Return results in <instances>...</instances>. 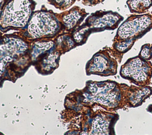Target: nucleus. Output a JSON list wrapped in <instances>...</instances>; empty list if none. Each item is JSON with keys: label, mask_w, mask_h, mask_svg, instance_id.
<instances>
[{"label": "nucleus", "mask_w": 152, "mask_h": 135, "mask_svg": "<svg viewBox=\"0 0 152 135\" xmlns=\"http://www.w3.org/2000/svg\"><path fill=\"white\" fill-rule=\"evenodd\" d=\"M152 29V12L133 14L128 17L118 27L113 40H135Z\"/></svg>", "instance_id": "f257e3e1"}, {"label": "nucleus", "mask_w": 152, "mask_h": 135, "mask_svg": "<svg viewBox=\"0 0 152 135\" xmlns=\"http://www.w3.org/2000/svg\"><path fill=\"white\" fill-rule=\"evenodd\" d=\"M121 76L138 86L148 84L152 76L151 62L141 58L139 56L128 59L121 67Z\"/></svg>", "instance_id": "f03ea898"}, {"label": "nucleus", "mask_w": 152, "mask_h": 135, "mask_svg": "<svg viewBox=\"0 0 152 135\" xmlns=\"http://www.w3.org/2000/svg\"><path fill=\"white\" fill-rule=\"evenodd\" d=\"M90 86L91 99L112 109H118L122 99L119 84L113 81L95 83Z\"/></svg>", "instance_id": "7ed1b4c3"}, {"label": "nucleus", "mask_w": 152, "mask_h": 135, "mask_svg": "<svg viewBox=\"0 0 152 135\" xmlns=\"http://www.w3.org/2000/svg\"><path fill=\"white\" fill-rule=\"evenodd\" d=\"M124 20V17L112 11H99L93 14L87 20L86 33L114 30Z\"/></svg>", "instance_id": "20e7f679"}, {"label": "nucleus", "mask_w": 152, "mask_h": 135, "mask_svg": "<svg viewBox=\"0 0 152 135\" xmlns=\"http://www.w3.org/2000/svg\"><path fill=\"white\" fill-rule=\"evenodd\" d=\"M28 0H12L7 6L3 15L7 24L14 26H23L27 21L30 12Z\"/></svg>", "instance_id": "39448f33"}, {"label": "nucleus", "mask_w": 152, "mask_h": 135, "mask_svg": "<svg viewBox=\"0 0 152 135\" xmlns=\"http://www.w3.org/2000/svg\"><path fill=\"white\" fill-rule=\"evenodd\" d=\"M58 29L56 20L50 14L45 12L35 14L28 26V33L33 37L53 34Z\"/></svg>", "instance_id": "423d86ee"}, {"label": "nucleus", "mask_w": 152, "mask_h": 135, "mask_svg": "<svg viewBox=\"0 0 152 135\" xmlns=\"http://www.w3.org/2000/svg\"><path fill=\"white\" fill-rule=\"evenodd\" d=\"M107 51L99 52L94 55L88 66L90 74L103 76L115 75L117 73L118 64Z\"/></svg>", "instance_id": "0eeeda50"}, {"label": "nucleus", "mask_w": 152, "mask_h": 135, "mask_svg": "<svg viewBox=\"0 0 152 135\" xmlns=\"http://www.w3.org/2000/svg\"><path fill=\"white\" fill-rule=\"evenodd\" d=\"M115 115L107 114L106 115H99L97 117L92 125L91 134H115L113 128L115 120Z\"/></svg>", "instance_id": "6e6552de"}, {"label": "nucleus", "mask_w": 152, "mask_h": 135, "mask_svg": "<svg viewBox=\"0 0 152 135\" xmlns=\"http://www.w3.org/2000/svg\"><path fill=\"white\" fill-rule=\"evenodd\" d=\"M152 94V88L148 86H142V87L131 89L128 92V102L131 105L130 106H137L141 103L150 95Z\"/></svg>", "instance_id": "1a4fd4ad"}, {"label": "nucleus", "mask_w": 152, "mask_h": 135, "mask_svg": "<svg viewBox=\"0 0 152 135\" xmlns=\"http://www.w3.org/2000/svg\"><path fill=\"white\" fill-rule=\"evenodd\" d=\"M126 5L131 12L142 14L152 6V0H128Z\"/></svg>", "instance_id": "9d476101"}, {"label": "nucleus", "mask_w": 152, "mask_h": 135, "mask_svg": "<svg viewBox=\"0 0 152 135\" xmlns=\"http://www.w3.org/2000/svg\"><path fill=\"white\" fill-rule=\"evenodd\" d=\"M135 42V40L134 39H128L125 40H114L113 48L115 51L120 54L125 53L132 48Z\"/></svg>", "instance_id": "9b49d317"}, {"label": "nucleus", "mask_w": 152, "mask_h": 135, "mask_svg": "<svg viewBox=\"0 0 152 135\" xmlns=\"http://www.w3.org/2000/svg\"><path fill=\"white\" fill-rule=\"evenodd\" d=\"M82 17L83 15L76 11V12H71L70 14L66 15L65 17V19H64V21H65L66 25L71 28L77 24V22L82 18Z\"/></svg>", "instance_id": "f8f14e48"}, {"label": "nucleus", "mask_w": 152, "mask_h": 135, "mask_svg": "<svg viewBox=\"0 0 152 135\" xmlns=\"http://www.w3.org/2000/svg\"><path fill=\"white\" fill-rule=\"evenodd\" d=\"M138 56L146 61H149L151 59V45L150 43H146L143 45L140 51Z\"/></svg>", "instance_id": "ddd939ff"}, {"label": "nucleus", "mask_w": 152, "mask_h": 135, "mask_svg": "<svg viewBox=\"0 0 152 135\" xmlns=\"http://www.w3.org/2000/svg\"><path fill=\"white\" fill-rule=\"evenodd\" d=\"M55 1L58 4H60V5H70L72 2V0H55Z\"/></svg>", "instance_id": "4468645a"}, {"label": "nucleus", "mask_w": 152, "mask_h": 135, "mask_svg": "<svg viewBox=\"0 0 152 135\" xmlns=\"http://www.w3.org/2000/svg\"><path fill=\"white\" fill-rule=\"evenodd\" d=\"M104 0H93V4H97V3H99V2H102V1H103Z\"/></svg>", "instance_id": "2eb2a0df"}, {"label": "nucleus", "mask_w": 152, "mask_h": 135, "mask_svg": "<svg viewBox=\"0 0 152 135\" xmlns=\"http://www.w3.org/2000/svg\"><path fill=\"white\" fill-rule=\"evenodd\" d=\"M148 109H151V111L150 110L149 111H151V112H152V105H150V106L148 107Z\"/></svg>", "instance_id": "dca6fc26"}, {"label": "nucleus", "mask_w": 152, "mask_h": 135, "mask_svg": "<svg viewBox=\"0 0 152 135\" xmlns=\"http://www.w3.org/2000/svg\"><path fill=\"white\" fill-rule=\"evenodd\" d=\"M151 60L152 61V45L151 46Z\"/></svg>", "instance_id": "f3484780"}]
</instances>
